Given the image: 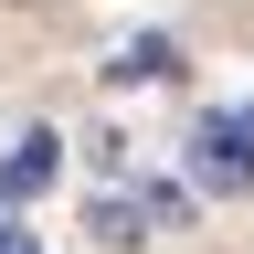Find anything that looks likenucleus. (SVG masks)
<instances>
[{
	"label": "nucleus",
	"instance_id": "obj_1",
	"mask_svg": "<svg viewBox=\"0 0 254 254\" xmlns=\"http://www.w3.org/2000/svg\"><path fill=\"white\" fill-rule=\"evenodd\" d=\"M190 180L201 190H254V106H212L190 127Z\"/></svg>",
	"mask_w": 254,
	"mask_h": 254
},
{
	"label": "nucleus",
	"instance_id": "obj_2",
	"mask_svg": "<svg viewBox=\"0 0 254 254\" xmlns=\"http://www.w3.org/2000/svg\"><path fill=\"white\" fill-rule=\"evenodd\" d=\"M180 222V190H106L95 201V233L106 244H148V233H170Z\"/></svg>",
	"mask_w": 254,
	"mask_h": 254
},
{
	"label": "nucleus",
	"instance_id": "obj_3",
	"mask_svg": "<svg viewBox=\"0 0 254 254\" xmlns=\"http://www.w3.org/2000/svg\"><path fill=\"white\" fill-rule=\"evenodd\" d=\"M53 170H64V138H53V127H32V138L11 148V170H0V201H32V190H53Z\"/></svg>",
	"mask_w": 254,
	"mask_h": 254
},
{
	"label": "nucleus",
	"instance_id": "obj_4",
	"mask_svg": "<svg viewBox=\"0 0 254 254\" xmlns=\"http://www.w3.org/2000/svg\"><path fill=\"white\" fill-rule=\"evenodd\" d=\"M106 74H117V85H159V74H180V53H170V43L148 32V43H127V53L106 64Z\"/></svg>",
	"mask_w": 254,
	"mask_h": 254
},
{
	"label": "nucleus",
	"instance_id": "obj_5",
	"mask_svg": "<svg viewBox=\"0 0 254 254\" xmlns=\"http://www.w3.org/2000/svg\"><path fill=\"white\" fill-rule=\"evenodd\" d=\"M0 254H43V244H32V233H11V222H0Z\"/></svg>",
	"mask_w": 254,
	"mask_h": 254
}]
</instances>
